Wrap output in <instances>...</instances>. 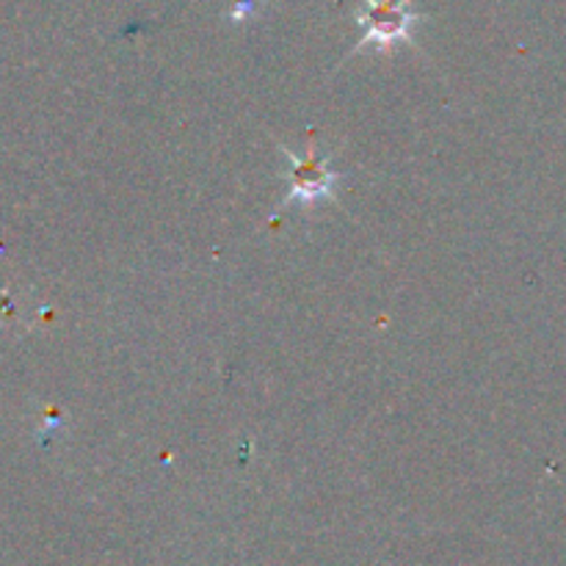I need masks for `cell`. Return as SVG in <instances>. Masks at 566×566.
Returning a JSON list of instances; mask_svg holds the SVG:
<instances>
[{
	"label": "cell",
	"mask_w": 566,
	"mask_h": 566,
	"mask_svg": "<svg viewBox=\"0 0 566 566\" xmlns=\"http://www.w3.org/2000/svg\"><path fill=\"white\" fill-rule=\"evenodd\" d=\"M287 164L293 166V186L287 191V202H302V205H315L318 199H329L335 193L337 175L326 166V160L321 158L318 149H315V133H310L307 142V158H298L296 153H291L287 147H282Z\"/></svg>",
	"instance_id": "obj_2"
},
{
	"label": "cell",
	"mask_w": 566,
	"mask_h": 566,
	"mask_svg": "<svg viewBox=\"0 0 566 566\" xmlns=\"http://www.w3.org/2000/svg\"><path fill=\"white\" fill-rule=\"evenodd\" d=\"M357 20L365 28V36L354 53L363 48L387 53L396 42L409 39V28L418 17L412 11V0H365V9L359 11Z\"/></svg>",
	"instance_id": "obj_1"
},
{
	"label": "cell",
	"mask_w": 566,
	"mask_h": 566,
	"mask_svg": "<svg viewBox=\"0 0 566 566\" xmlns=\"http://www.w3.org/2000/svg\"><path fill=\"white\" fill-rule=\"evenodd\" d=\"M258 6H260V0H232L230 17L235 22H243V20H249L252 14H258Z\"/></svg>",
	"instance_id": "obj_3"
}]
</instances>
